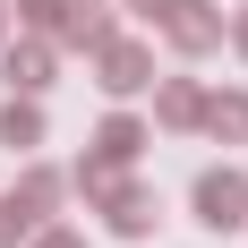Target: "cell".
Instances as JSON below:
<instances>
[{
  "instance_id": "cell-8",
  "label": "cell",
  "mask_w": 248,
  "mask_h": 248,
  "mask_svg": "<svg viewBox=\"0 0 248 248\" xmlns=\"http://www.w3.org/2000/svg\"><path fill=\"white\" fill-rule=\"evenodd\" d=\"M154 128H171V137L205 128V86L197 77H154Z\"/></svg>"
},
{
  "instance_id": "cell-6",
  "label": "cell",
  "mask_w": 248,
  "mask_h": 248,
  "mask_svg": "<svg viewBox=\"0 0 248 248\" xmlns=\"http://www.w3.org/2000/svg\"><path fill=\"white\" fill-rule=\"evenodd\" d=\"M146 146H154V128L137 120V111H111V120L94 128V146H86V163H103V171H128V163H137Z\"/></svg>"
},
{
  "instance_id": "cell-13",
  "label": "cell",
  "mask_w": 248,
  "mask_h": 248,
  "mask_svg": "<svg viewBox=\"0 0 248 248\" xmlns=\"http://www.w3.org/2000/svg\"><path fill=\"white\" fill-rule=\"evenodd\" d=\"M26 248H86V240H77L69 223H34V240H26Z\"/></svg>"
},
{
  "instance_id": "cell-11",
  "label": "cell",
  "mask_w": 248,
  "mask_h": 248,
  "mask_svg": "<svg viewBox=\"0 0 248 248\" xmlns=\"http://www.w3.org/2000/svg\"><path fill=\"white\" fill-rule=\"evenodd\" d=\"M34 223H43V205H26L17 188H9V197H0V248H26V240H34Z\"/></svg>"
},
{
  "instance_id": "cell-12",
  "label": "cell",
  "mask_w": 248,
  "mask_h": 248,
  "mask_svg": "<svg viewBox=\"0 0 248 248\" xmlns=\"http://www.w3.org/2000/svg\"><path fill=\"white\" fill-rule=\"evenodd\" d=\"M60 9H69V0H9L17 34H51V26H60Z\"/></svg>"
},
{
  "instance_id": "cell-5",
  "label": "cell",
  "mask_w": 248,
  "mask_h": 248,
  "mask_svg": "<svg viewBox=\"0 0 248 248\" xmlns=\"http://www.w3.org/2000/svg\"><path fill=\"white\" fill-rule=\"evenodd\" d=\"M51 69H60V43H51V34H9V43H0V86H9V94H43L51 86Z\"/></svg>"
},
{
  "instance_id": "cell-10",
  "label": "cell",
  "mask_w": 248,
  "mask_h": 248,
  "mask_svg": "<svg viewBox=\"0 0 248 248\" xmlns=\"http://www.w3.org/2000/svg\"><path fill=\"white\" fill-rule=\"evenodd\" d=\"M205 137H214V146H248V86L205 94Z\"/></svg>"
},
{
  "instance_id": "cell-2",
  "label": "cell",
  "mask_w": 248,
  "mask_h": 248,
  "mask_svg": "<svg viewBox=\"0 0 248 248\" xmlns=\"http://www.w3.org/2000/svg\"><path fill=\"white\" fill-rule=\"evenodd\" d=\"M94 86H103L111 103L146 94V86H154V43H146V34H111V43L94 51Z\"/></svg>"
},
{
  "instance_id": "cell-3",
  "label": "cell",
  "mask_w": 248,
  "mask_h": 248,
  "mask_svg": "<svg viewBox=\"0 0 248 248\" xmlns=\"http://www.w3.org/2000/svg\"><path fill=\"white\" fill-rule=\"evenodd\" d=\"M154 34H163L180 60H205V51H223V9H214V0H171V9L154 17Z\"/></svg>"
},
{
  "instance_id": "cell-1",
  "label": "cell",
  "mask_w": 248,
  "mask_h": 248,
  "mask_svg": "<svg viewBox=\"0 0 248 248\" xmlns=\"http://www.w3.org/2000/svg\"><path fill=\"white\" fill-rule=\"evenodd\" d=\"M188 214H197L205 231H248V171L240 163H205V171L188 180Z\"/></svg>"
},
{
  "instance_id": "cell-15",
  "label": "cell",
  "mask_w": 248,
  "mask_h": 248,
  "mask_svg": "<svg viewBox=\"0 0 248 248\" xmlns=\"http://www.w3.org/2000/svg\"><path fill=\"white\" fill-rule=\"evenodd\" d=\"M120 9H128V17H146V26H154L163 9H171V0H120Z\"/></svg>"
},
{
  "instance_id": "cell-7",
  "label": "cell",
  "mask_w": 248,
  "mask_h": 248,
  "mask_svg": "<svg viewBox=\"0 0 248 248\" xmlns=\"http://www.w3.org/2000/svg\"><path fill=\"white\" fill-rule=\"evenodd\" d=\"M111 34H120V17H111V9H94V0H69V9H60V26H51V43H60V51H86V60H94Z\"/></svg>"
},
{
  "instance_id": "cell-14",
  "label": "cell",
  "mask_w": 248,
  "mask_h": 248,
  "mask_svg": "<svg viewBox=\"0 0 248 248\" xmlns=\"http://www.w3.org/2000/svg\"><path fill=\"white\" fill-rule=\"evenodd\" d=\"M223 43H231V51L248 60V9H231V17H223Z\"/></svg>"
},
{
  "instance_id": "cell-16",
  "label": "cell",
  "mask_w": 248,
  "mask_h": 248,
  "mask_svg": "<svg viewBox=\"0 0 248 248\" xmlns=\"http://www.w3.org/2000/svg\"><path fill=\"white\" fill-rule=\"evenodd\" d=\"M9 34H17V17H9V0H0V43H9Z\"/></svg>"
},
{
  "instance_id": "cell-4",
  "label": "cell",
  "mask_w": 248,
  "mask_h": 248,
  "mask_svg": "<svg viewBox=\"0 0 248 248\" xmlns=\"http://www.w3.org/2000/svg\"><path fill=\"white\" fill-rule=\"evenodd\" d=\"M94 205H103V223H111V240H146V231L163 223V197H154L146 180H128V171L111 180V188H103Z\"/></svg>"
},
{
  "instance_id": "cell-9",
  "label": "cell",
  "mask_w": 248,
  "mask_h": 248,
  "mask_svg": "<svg viewBox=\"0 0 248 248\" xmlns=\"http://www.w3.org/2000/svg\"><path fill=\"white\" fill-rule=\"evenodd\" d=\"M0 146H9V154H34V146H43V94H9V103H0Z\"/></svg>"
}]
</instances>
